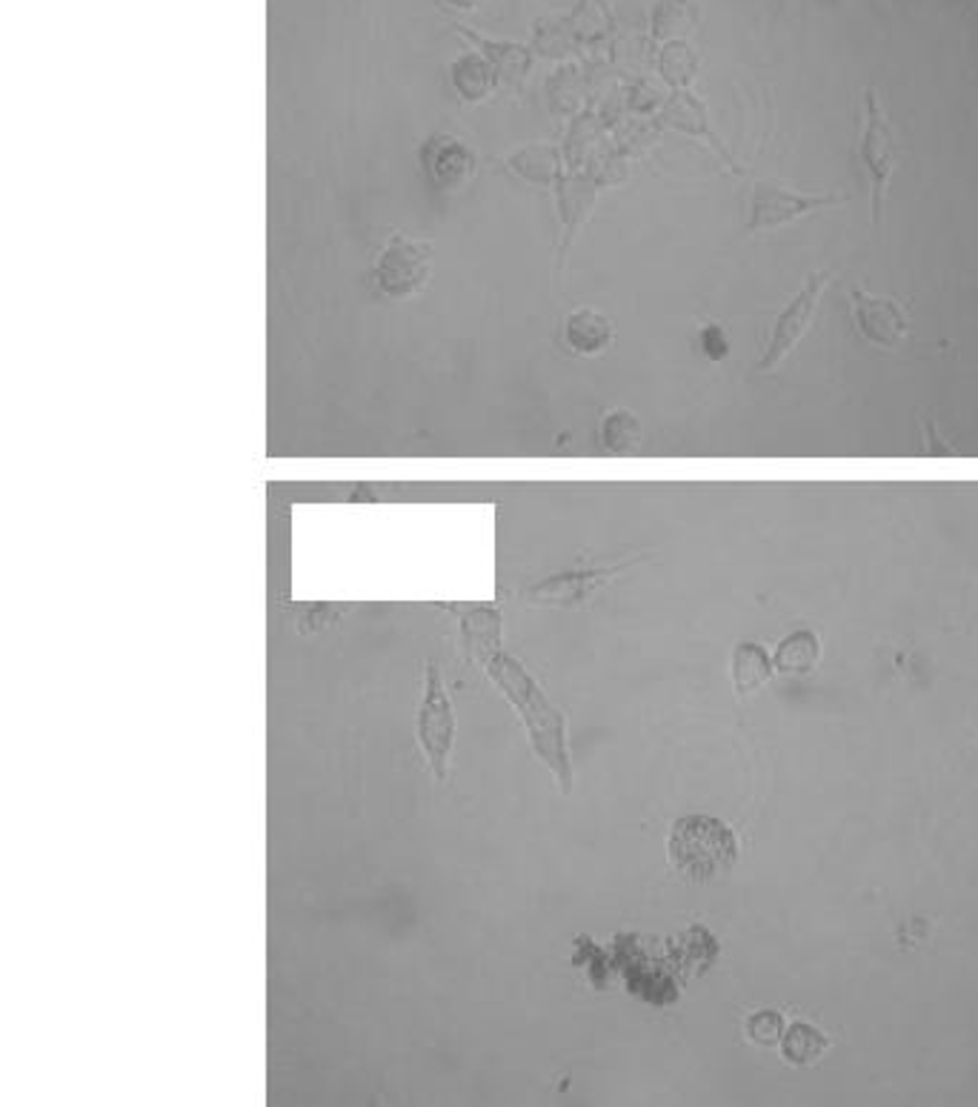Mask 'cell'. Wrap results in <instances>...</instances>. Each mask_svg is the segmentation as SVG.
Listing matches in <instances>:
<instances>
[{"label": "cell", "mask_w": 978, "mask_h": 1107, "mask_svg": "<svg viewBox=\"0 0 978 1107\" xmlns=\"http://www.w3.org/2000/svg\"><path fill=\"white\" fill-rule=\"evenodd\" d=\"M490 678L501 687V692L515 704V710L521 713V722L527 724L529 744L538 753L543 765L550 767L552 776L559 779L561 790L570 793L573 790V767H570V753H566V730L564 715L547 701L541 687L536 685V678L524 670L521 664L513 656H493L484 664Z\"/></svg>", "instance_id": "obj_1"}, {"label": "cell", "mask_w": 978, "mask_h": 1107, "mask_svg": "<svg viewBox=\"0 0 978 1107\" xmlns=\"http://www.w3.org/2000/svg\"><path fill=\"white\" fill-rule=\"evenodd\" d=\"M670 861L689 882H712L739 861V841L721 818L684 816L670 833Z\"/></svg>", "instance_id": "obj_2"}, {"label": "cell", "mask_w": 978, "mask_h": 1107, "mask_svg": "<svg viewBox=\"0 0 978 1107\" xmlns=\"http://www.w3.org/2000/svg\"><path fill=\"white\" fill-rule=\"evenodd\" d=\"M424 676H427V685H424V701L418 710V744L435 779H447L452 738H456V713H452V701L443 690L438 667L427 664Z\"/></svg>", "instance_id": "obj_3"}, {"label": "cell", "mask_w": 978, "mask_h": 1107, "mask_svg": "<svg viewBox=\"0 0 978 1107\" xmlns=\"http://www.w3.org/2000/svg\"><path fill=\"white\" fill-rule=\"evenodd\" d=\"M432 244L395 235L384 247V252L378 256V286L390 298H413V295L427 290L429 278H432Z\"/></svg>", "instance_id": "obj_4"}, {"label": "cell", "mask_w": 978, "mask_h": 1107, "mask_svg": "<svg viewBox=\"0 0 978 1107\" xmlns=\"http://www.w3.org/2000/svg\"><path fill=\"white\" fill-rule=\"evenodd\" d=\"M835 204H844V195H805V192L787 190L782 183L755 181L746 235L769 233V229L787 226L792 221L810 215V212L827 210V206Z\"/></svg>", "instance_id": "obj_5"}, {"label": "cell", "mask_w": 978, "mask_h": 1107, "mask_svg": "<svg viewBox=\"0 0 978 1107\" xmlns=\"http://www.w3.org/2000/svg\"><path fill=\"white\" fill-rule=\"evenodd\" d=\"M858 158H862L869 183H873V218L878 221L881 218V201H885L887 183H890L896 163H899V149H896V135H892L873 89L867 92V115H864Z\"/></svg>", "instance_id": "obj_6"}, {"label": "cell", "mask_w": 978, "mask_h": 1107, "mask_svg": "<svg viewBox=\"0 0 978 1107\" xmlns=\"http://www.w3.org/2000/svg\"><path fill=\"white\" fill-rule=\"evenodd\" d=\"M824 286H827L824 272H812V275L807 278L805 290L798 292L796 298L784 306V313L778 315L776 327H773V338H769L767 352H764V358L758 361L761 372L776 370L784 358L796 350V343L805 338V332L810 329L812 318H816V309H819V301H821V292H824Z\"/></svg>", "instance_id": "obj_7"}, {"label": "cell", "mask_w": 978, "mask_h": 1107, "mask_svg": "<svg viewBox=\"0 0 978 1107\" xmlns=\"http://www.w3.org/2000/svg\"><path fill=\"white\" fill-rule=\"evenodd\" d=\"M420 161H424V169L429 172L435 187L443 192L464 190L466 183L475 178V167H479L470 144H464L456 135H435V138H429L424 144Z\"/></svg>", "instance_id": "obj_8"}, {"label": "cell", "mask_w": 978, "mask_h": 1107, "mask_svg": "<svg viewBox=\"0 0 978 1107\" xmlns=\"http://www.w3.org/2000/svg\"><path fill=\"white\" fill-rule=\"evenodd\" d=\"M853 301V318L855 327L876 347L885 350H896L907 336V315L899 304L885 295H869V292L855 290L850 295Z\"/></svg>", "instance_id": "obj_9"}, {"label": "cell", "mask_w": 978, "mask_h": 1107, "mask_svg": "<svg viewBox=\"0 0 978 1107\" xmlns=\"http://www.w3.org/2000/svg\"><path fill=\"white\" fill-rule=\"evenodd\" d=\"M661 124H667L670 129H675V132H684V135H689V138H704L707 144H710L712 153H718L721 158H724V163L732 169V172H741L739 163L732 161L730 155H727L721 138H718L716 132L710 129L707 106H704L701 98H696L693 92H687V89H678V92L670 98L667 106H664V112H661Z\"/></svg>", "instance_id": "obj_10"}, {"label": "cell", "mask_w": 978, "mask_h": 1107, "mask_svg": "<svg viewBox=\"0 0 978 1107\" xmlns=\"http://www.w3.org/2000/svg\"><path fill=\"white\" fill-rule=\"evenodd\" d=\"M564 341L575 355L584 358L602 355V352H607L609 347H612V341H616V327H612V321H609L604 313H598V309L581 306V309L566 315Z\"/></svg>", "instance_id": "obj_11"}, {"label": "cell", "mask_w": 978, "mask_h": 1107, "mask_svg": "<svg viewBox=\"0 0 978 1107\" xmlns=\"http://www.w3.org/2000/svg\"><path fill=\"white\" fill-rule=\"evenodd\" d=\"M452 87H456L458 98L466 103H481L493 95L498 87V75L495 66L490 64L484 52H466L450 66Z\"/></svg>", "instance_id": "obj_12"}, {"label": "cell", "mask_w": 978, "mask_h": 1107, "mask_svg": "<svg viewBox=\"0 0 978 1107\" xmlns=\"http://www.w3.org/2000/svg\"><path fill=\"white\" fill-rule=\"evenodd\" d=\"M609 576H616V569L607 573H570V576H555L550 581L538 584L529 590V601L538 605H575L584 601L595 587H602Z\"/></svg>", "instance_id": "obj_13"}, {"label": "cell", "mask_w": 978, "mask_h": 1107, "mask_svg": "<svg viewBox=\"0 0 978 1107\" xmlns=\"http://www.w3.org/2000/svg\"><path fill=\"white\" fill-rule=\"evenodd\" d=\"M507 167L515 176L524 178L538 187H550V183L561 181V153L555 146L547 144H529L521 146L518 153L507 158Z\"/></svg>", "instance_id": "obj_14"}, {"label": "cell", "mask_w": 978, "mask_h": 1107, "mask_svg": "<svg viewBox=\"0 0 978 1107\" xmlns=\"http://www.w3.org/2000/svg\"><path fill=\"white\" fill-rule=\"evenodd\" d=\"M595 204V181L587 176H561L559 181V206L564 218V244L573 241L578 226L587 221Z\"/></svg>", "instance_id": "obj_15"}, {"label": "cell", "mask_w": 978, "mask_h": 1107, "mask_svg": "<svg viewBox=\"0 0 978 1107\" xmlns=\"http://www.w3.org/2000/svg\"><path fill=\"white\" fill-rule=\"evenodd\" d=\"M461 630H464L466 649L475 662L486 664L501 653V615L490 607H479L464 615Z\"/></svg>", "instance_id": "obj_16"}, {"label": "cell", "mask_w": 978, "mask_h": 1107, "mask_svg": "<svg viewBox=\"0 0 978 1107\" xmlns=\"http://www.w3.org/2000/svg\"><path fill=\"white\" fill-rule=\"evenodd\" d=\"M773 667H776V664L769 662L767 649L750 642L739 644L735 653H732V681H735V690L739 692L758 690L764 681H769Z\"/></svg>", "instance_id": "obj_17"}, {"label": "cell", "mask_w": 978, "mask_h": 1107, "mask_svg": "<svg viewBox=\"0 0 978 1107\" xmlns=\"http://www.w3.org/2000/svg\"><path fill=\"white\" fill-rule=\"evenodd\" d=\"M602 447L607 452H616V455H627V452H636L641 447V438H644V430H641V421L636 418V413L630 409H609L607 416L602 418Z\"/></svg>", "instance_id": "obj_18"}, {"label": "cell", "mask_w": 978, "mask_h": 1107, "mask_svg": "<svg viewBox=\"0 0 978 1107\" xmlns=\"http://www.w3.org/2000/svg\"><path fill=\"white\" fill-rule=\"evenodd\" d=\"M821 656L819 639L810 630H798V633L787 635L782 644H778L776 653V670L778 673H790V676H801V673H810L816 667Z\"/></svg>", "instance_id": "obj_19"}, {"label": "cell", "mask_w": 978, "mask_h": 1107, "mask_svg": "<svg viewBox=\"0 0 978 1107\" xmlns=\"http://www.w3.org/2000/svg\"><path fill=\"white\" fill-rule=\"evenodd\" d=\"M696 26V7L689 0H659L652 9V37L682 41Z\"/></svg>", "instance_id": "obj_20"}, {"label": "cell", "mask_w": 978, "mask_h": 1107, "mask_svg": "<svg viewBox=\"0 0 978 1107\" xmlns=\"http://www.w3.org/2000/svg\"><path fill=\"white\" fill-rule=\"evenodd\" d=\"M830 1048V1039L821 1033L819 1027L807 1025V1021H796V1025L787 1027L784 1033V1059L796 1068H807V1064L819 1062V1057L824 1050Z\"/></svg>", "instance_id": "obj_21"}, {"label": "cell", "mask_w": 978, "mask_h": 1107, "mask_svg": "<svg viewBox=\"0 0 978 1107\" xmlns=\"http://www.w3.org/2000/svg\"><path fill=\"white\" fill-rule=\"evenodd\" d=\"M659 72L670 87L687 89L698 72L696 52L689 49V44H684V41H667L661 49Z\"/></svg>", "instance_id": "obj_22"}, {"label": "cell", "mask_w": 978, "mask_h": 1107, "mask_svg": "<svg viewBox=\"0 0 978 1107\" xmlns=\"http://www.w3.org/2000/svg\"><path fill=\"white\" fill-rule=\"evenodd\" d=\"M481 49L490 58V64L495 66V75L498 81L507 83H518L524 81V75L529 72V52L518 44H484L481 41Z\"/></svg>", "instance_id": "obj_23"}, {"label": "cell", "mask_w": 978, "mask_h": 1107, "mask_svg": "<svg viewBox=\"0 0 978 1107\" xmlns=\"http://www.w3.org/2000/svg\"><path fill=\"white\" fill-rule=\"evenodd\" d=\"M746 1036L753 1039L755 1044H776L784 1039V1019L782 1013L776 1010H758L746 1019Z\"/></svg>", "instance_id": "obj_24"}, {"label": "cell", "mask_w": 978, "mask_h": 1107, "mask_svg": "<svg viewBox=\"0 0 978 1107\" xmlns=\"http://www.w3.org/2000/svg\"><path fill=\"white\" fill-rule=\"evenodd\" d=\"M698 343H701V352L710 358L712 364H721L730 355V341H727L721 324H704L701 332H698Z\"/></svg>", "instance_id": "obj_25"}, {"label": "cell", "mask_w": 978, "mask_h": 1107, "mask_svg": "<svg viewBox=\"0 0 978 1107\" xmlns=\"http://www.w3.org/2000/svg\"><path fill=\"white\" fill-rule=\"evenodd\" d=\"M447 7H452V9H461V12H470V9H475L481 3V0H443Z\"/></svg>", "instance_id": "obj_26"}]
</instances>
